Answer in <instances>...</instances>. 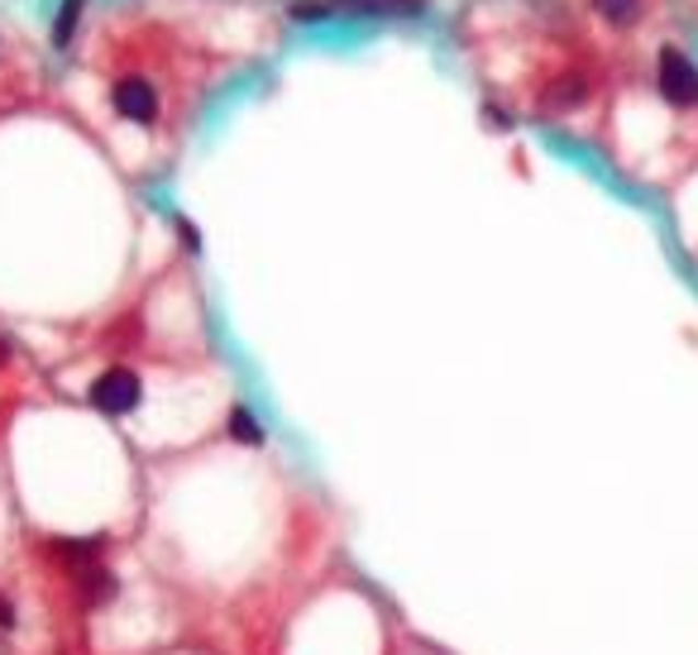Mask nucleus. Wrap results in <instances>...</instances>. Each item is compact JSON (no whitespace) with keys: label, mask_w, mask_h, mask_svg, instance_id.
<instances>
[{"label":"nucleus","mask_w":698,"mask_h":655,"mask_svg":"<svg viewBox=\"0 0 698 655\" xmlns=\"http://www.w3.org/2000/svg\"><path fill=\"white\" fill-rule=\"evenodd\" d=\"M550 106H574V101H584V82H579V77H564L560 87H550Z\"/></svg>","instance_id":"nucleus-10"},{"label":"nucleus","mask_w":698,"mask_h":655,"mask_svg":"<svg viewBox=\"0 0 698 655\" xmlns=\"http://www.w3.org/2000/svg\"><path fill=\"white\" fill-rule=\"evenodd\" d=\"M139 398H144V383H139V374H129V369H105L96 383H91V407L105 416H129L139 407Z\"/></svg>","instance_id":"nucleus-1"},{"label":"nucleus","mask_w":698,"mask_h":655,"mask_svg":"<svg viewBox=\"0 0 698 655\" xmlns=\"http://www.w3.org/2000/svg\"><path fill=\"white\" fill-rule=\"evenodd\" d=\"M655 77H661V96L670 101V106H694V101H698V72H694V62L684 58L679 48H665Z\"/></svg>","instance_id":"nucleus-2"},{"label":"nucleus","mask_w":698,"mask_h":655,"mask_svg":"<svg viewBox=\"0 0 698 655\" xmlns=\"http://www.w3.org/2000/svg\"><path fill=\"white\" fill-rule=\"evenodd\" d=\"M226 430L240 445H263V426L254 422V412L249 407H230V422H226Z\"/></svg>","instance_id":"nucleus-7"},{"label":"nucleus","mask_w":698,"mask_h":655,"mask_svg":"<svg viewBox=\"0 0 698 655\" xmlns=\"http://www.w3.org/2000/svg\"><path fill=\"white\" fill-rule=\"evenodd\" d=\"M77 15H82V0H62L58 24H53V44H58V48H68V38L77 30Z\"/></svg>","instance_id":"nucleus-8"},{"label":"nucleus","mask_w":698,"mask_h":655,"mask_svg":"<svg viewBox=\"0 0 698 655\" xmlns=\"http://www.w3.org/2000/svg\"><path fill=\"white\" fill-rule=\"evenodd\" d=\"M53 555L62 560V565H72V570H87V565H96L101 560V536H77V541H53Z\"/></svg>","instance_id":"nucleus-5"},{"label":"nucleus","mask_w":698,"mask_h":655,"mask_svg":"<svg viewBox=\"0 0 698 655\" xmlns=\"http://www.w3.org/2000/svg\"><path fill=\"white\" fill-rule=\"evenodd\" d=\"M331 10H350V15H421V0H331Z\"/></svg>","instance_id":"nucleus-6"},{"label":"nucleus","mask_w":698,"mask_h":655,"mask_svg":"<svg viewBox=\"0 0 698 655\" xmlns=\"http://www.w3.org/2000/svg\"><path fill=\"white\" fill-rule=\"evenodd\" d=\"M115 588H121V579H115L111 570L101 565H87V570H77V594H82L87 608H101V602H111L115 598Z\"/></svg>","instance_id":"nucleus-4"},{"label":"nucleus","mask_w":698,"mask_h":655,"mask_svg":"<svg viewBox=\"0 0 698 655\" xmlns=\"http://www.w3.org/2000/svg\"><path fill=\"white\" fill-rule=\"evenodd\" d=\"M178 234H182V240H187V249H202V240H196V230L187 226V220H178Z\"/></svg>","instance_id":"nucleus-12"},{"label":"nucleus","mask_w":698,"mask_h":655,"mask_svg":"<svg viewBox=\"0 0 698 655\" xmlns=\"http://www.w3.org/2000/svg\"><path fill=\"white\" fill-rule=\"evenodd\" d=\"M111 101H115V111H121L125 120H135V125H149L158 115V96H153V87L144 82V77H121L115 91H111Z\"/></svg>","instance_id":"nucleus-3"},{"label":"nucleus","mask_w":698,"mask_h":655,"mask_svg":"<svg viewBox=\"0 0 698 655\" xmlns=\"http://www.w3.org/2000/svg\"><path fill=\"white\" fill-rule=\"evenodd\" d=\"M594 5H598V15L608 24H627V20L641 15V0H594Z\"/></svg>","instance_id":"nucleus-9"},{"label":"nucleus","mask_w":698,"mask_h":655,"mask_svg":"<svg viewBox=\"0 0 698 655\" xmlns=\"http://www.w3.org/2000/svg\"><path fill=\"white\" fill-rule=\"evenodd\" d=\"M0 632H15V602L0 594Z\"/></svg>","instance_id":"nucleus-11"}]
</instances>
